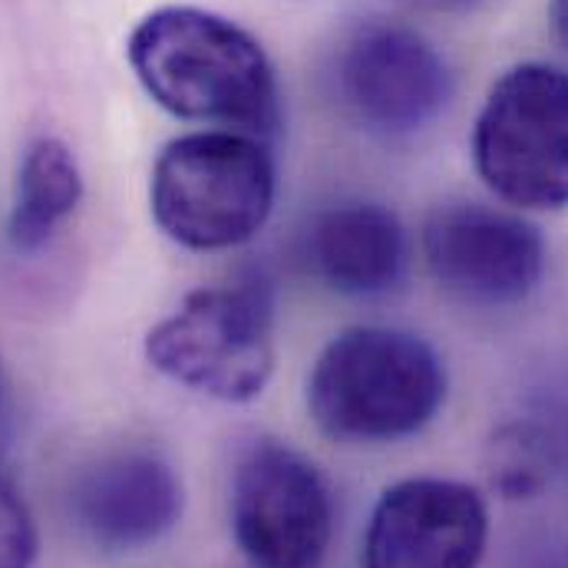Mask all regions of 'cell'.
Listing matches in <instances>:
<instances>
[{"instance_id":"obj_4","label":"cell","mask_w":568,"mask_h":568,"mask_svg":"<svg viewBox=\"0 0 568 568\" xmlns=\"http://www.w3.org/2000/svg\"><path fill=\"white\" fill-rule=\"evenodd\" d=\"M145 361L192 394L222 404L258 400L278 361L272 287L239 282L185 294L145 334Z\"/></svg>"},{"instance_id":"obj_11","label":"cell","mask_w":568,"mask_h":568,"mask_svg":"<svg viewBox=\"0 0 568 568\" xmlns=\"http://www.w3.org/2000/svg\"><path fill=\"white\" fill-rule=\"evenodd\" d=\"M407 255L404 222L377 202L324 209L304 239V258L314 278L351 297H374L397 287L407 272Z\"/></svg>"},{"instance_id":"obj_14","label":"cell","mask_w":568,"mask_h":568,"mask_svg":"<svg viewBox=\"0 0 568 568\" xmlns=\"http://www.w3.org/2000/svg\"><path fill=\"white\" fill-rule=\"evenodd\" d=\"M37 559V526L7 476H0V568H30Z\"/></svg>"},{"instance_id":"obj_5","label":"cell","mask_w":568,"mask_h":568,"mask_svg":"<svg viewBox=\"0 0 568 568\" xmlns=\"http://www.w3.org/2000/svg\"><path fill=\"white\" fill-rule=\"evenodd\" d=\"M473 165L523 212L568 209V70L539 60L506 70L476 116Z\"/></svg>"},{"instance_id":"obj_10","label":"cell","mask_w":568,"mask_h":568,"mask_svg":"<svg viewBox=\"0 0 568 568\" xmlns=\"http://www.w3.org/2000/svg\"><path fill=\"white\" fill-rule=\"evenodd\" d=\"M185 493L175 469L145 449L103 456L83 469L70 493L73 523L106 552H136L182 519Z\"/></svg>"},{"instance_id":"obj_6","label":"cell","mask_w":568,"mask_h":568,"mask_svg":"<svg viewBox=\"0 0 568 568\" xmlns=\"http://www.w3.org/2000/svg\"><path fill=\"white\" fill-rule=\"evenodd\" d=\"M232 536L252 568H321L334 506L317 466L282 439H255L232 473Z\"/></svg>"},{"instance_id":"obj_16","label":"cell","mask_w":568,"mask_h":568,"mask_svg":"<svg viewBox=\"0 0 568 568\" xmlns=\"http://www.w3.org/2000/svg\"><path fill=\"white\" fill-rule=\"evenodd\" d=\"M426 3H443V7H463V3H476V0H426Z\"/></svg>"},{"instance_id":"obj_8","label":"cell","mask_w":568,"mask_h":568,"mask_svg":"<svg viewBox=\"0 0 568 568\" xmlns=\"http://www.w3.org/2000/svg\"><path fill=\"white\" fill-rule=\"evenodd\" d=\"M424 258L433 282L473 307L526 301L546 272V242L523 215L479 202L436 209L424 225Z\"/></svg>"},{"instance_id":"obj_1","label":"cell","mask_w":568,"mask_h":568,"mask_svg":"<svg viewBox=\"0 0 568 568\" xmlns=\"http://www.w3.org/2000/svg\"><path fill=\"white\" fill-rule=\"evenodd\" d=\"M142 90L165 113L248 136L278 126V77L265 47L235 20L202 7H159L126 43Z\"/></svg>"},{"instance_id":"obj_12","label":"cell","mask_w":568,"mask_h":568,"mask_svg":"<svg viewBox=\"0 0 568 568\" xmlns=\"http://www.w3.org/2000/svg\"><path fill=\"white\" fill-rule=\"evenodd\" d=\"M83 199V172L73 149L57 136H37L23 149L7 219L10 248L40 252Z\"/></svg>"},{"instance_id":"obj_17","label":"cell","mask_w":568,"mask_h":568,"mask_svg":"<svg viewBox=\"0 0 568 568\" xmlns=\"http://www.w3.org/2000/svg\"><path fill=\"white\" fill-rule=\"evenodd\" d=\"M0 404H3V371H0Z\"/></svg>"},{"instance_id":"obj_7","label":"cell","mask_w":568,"mask_h":568,"mask_svg":"<svg viewBox=\"0 0 568 568\" xmlns=\"http://www.w3.org/2000/svg\"><path fill=\"white\" fill-rule=\"evenodd\" d=\"M344 110L381 140H407L426 130L453 97V77L439 50L397 20H364L337 57Z\"/></svg>"},{"instance_id":"obj_15","label":"cell","mask_w":568,"mask_h":568,"mask_svg":"<svg viewBox=\"0 0 568 568\" xmlns=\"http://www.w3.org/2000/svg\"><path fill=\"white\" fill-rule=\"evenodd\" d=\"M552 20H556V30L568 47V0H552Z\"/></svg>"},{"instance_id":"obj_2","label":"cell","mask_w":568,"mask_h":568,"mask_svg":"<svg viewBox=\"0 0 568 568\" xmlns=\"http://www.w3.org/2000/svg\"><path fill=\"white\" fill-rule=\"evenodd\" d=\"M446 400V367L420 334L357 324L324 344L307 374V414L334 443H397Z\"/></svg>"},{"instance_id":"obj_3","label":"cell","mask_w":568,"mask_h":568,"mask_svg":"<svg viewBox=\"0 0 568 568\" xmlns=\"http://www.w3.org/2000/svg\"><path fill=\"white\" fill-rule=\"evenodd\" d=\"M278 172L268 145L235 130L165 142L149 179L155 225L182 248L225 252L252 242L272 219Z\"/></svg>"},{"instance_id":"obj_9","label":"cell","mask_w":568,"mask_h":568,"mask_svg":"<svg viewBox=\"0 0 568 568\" xmlns=\"http://www.w3.org/2000/svg\"><path fill=\"white\" fill-rule=\"evenodd\" d=\"M486 542L489 509L476 486L414 476L381 493L361 568H479Z\"/></svg>"},{"instance_id":"obj_13","label":"cell","mask_w":568,"mask_h":568,"mask_svg":"<svg viewBox=\"0 0 568 568\" xmlns=\"http://www.w3.org/2000/svg\"><path fill=\"white\" fill-rule=\"evenodd\" d=\"M496 463H493V486L506 493V499H526L542 486V459L536 443L526 436L523 426L506 429L493 443Z\"/></svg>"}]
</instances>
